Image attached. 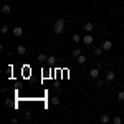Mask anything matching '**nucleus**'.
<instances>
[{
	"label": "nucleus",
	"instance_id": "obj_26",
	"mask_svg": "<svg viewBox=\"0 0 124 124\" xmlns=\"http://www.w3.org/2000/svg\"><path fill=\"white\" fill-rule=\"evenodd\" d=\"M5 2H8V0H5Z\"/></svg>",
	"mask_w": 124,
	"mask_h": 124
},
{
	"label": "nucleus",
	"instance_id": "obj_1",
	"mask_svg": "<svg viewBox=\"0 0 124 124\" xmlns=\"http://www.w3.org/2000/svg\"><path fill=\"white\" fill-rule=\"evenodd\" d=\"M63 28H65V20H63V18H58L56 22H55V27H53V31H55L56 35H60V33L63 31Z\"/></svg>",
	"mask_w": 124,
	"mask_h": 124
},
{
	"label": "nucleus",
	"instance_id": "obj_2",
	"mask_svg": "<svg viewBox=\"0 0 124 124\" xmlns=\"http://www.w3.org/2000/svg\"><path fill=\"white\" fill-rule=\"evenodd\" d=\"M114 79H116V71H108L106 73V81L108 83H113Z\"/></svg>",
	"mask_w": 124,
	"mask_h": 124
},
{
	"label": "nucleus",
	"instance_id": "obj_21",
	"mask_svg": "<svg viewBox=\"0 0 124 124\" xmlns=\"http://www.w3.org/2000/svg\"><path fill=\"white\" fill-rule=\"evenodd\" d=\"M117 99H119L121 103H124V91H119V94H117Z\"/></svg>",
	"mask_w": 124,
	"mask_h": 124
},
{
	"label": "nucleus",
	"instance_id": "obj_4",
	"mask_svg": "<svg viewBox=\"0 0 124 124\" xmlns=\"http://www.w3.org/2000/svg\"><path fill=\"white\" fill-rule=\"evenodd\" d=\"M103 50H104V51H109V50H111V48H113V41H111V40H104V41H103Z\"/></svg>",
	"mask_w": 124,
	"mask_h": 124
},
{
	"label": "nucleus",
	"instance_id": "obj_3",
	"mask_svg": "<svg viewBox=\"0 0 124 124\" xmlns=\"http://www.w3.org/2000/svg\"><path fill=\"white\" fill-rule=\"evenodd\" d=\"M93 41H94V38H93V35H91V33H88V35L83 37V43H85V45H91Z\"/></svg>",
	"mask_w": 124,
	"mask_h": 124
},
{
	"label": "nucleus",
	"instance_id": "obj_8",
	"mask_svg": "<svg viewBox=\"0 0 124 124\" xmlns=\"http://www.w3.org/2000/svg\"><path fill=\"white\" fill-rule=\"evenodd\" d=\"M17 53H18V55H25V53H27V46H25V45H18V46H17Z\"/></svg>",
	"mask_w": 124,
	"mask_h": 124
},
{
	"label": "nucleus",
	"instance_id": "obj_10",
	"mask_svg": "<svg viewBox=\"0 0 124 124\" xmlns=\"http://www.w3.org/2000/svg\"><path fill=\"white\" fill-rule=\"evenodd\" d=\"M83 28H85V31H91V30L94 28V25H93L91 22H86V23H85V27H83Z\"/></svg>",
	"mask_w": 124,
	"mask_h": 124
},
{
	"label": "nucleus",
	"instance_id": "obj_16",
	"mask_svg": "<svg viewBox=\"0 0 124 124\" xmlns=\"http://www.w3.org/2000/svg\"><path fill=\"white\" fill-rule=\"evenodd\" d=\"M103 51H104L103 48H94V56H101V55H103Z\"/></svg>",
	"mask_w": 124,
	"mask_h": 124
},
{
	"label": "nucleus",
	"instance_id": "obj_25",
	"mask_svg": "<svg viewBox=\"0 0 124 124\" xmlns=\"http://www.w3.org/2000/svg\"><path fill=\"white\" fill-rule=\"evenodd\" d=\"M96 66H98L99 70H101V68H103V61H98V63H96Z\"/></svg>",
	"mask_w": 124,
	"mask_h": 124
},
{
	"label": "nucleus",
	"instance_id": "obj_22",
	"mask_svg": "<svg viewBox=\"0 0 124 124\" xmlns=\"http://www.w3.org/2000/svg\"><path fill=\"white\" fill-rule=\"evenodd\" d=\"M103 85H104V83H103V79H99V81H96V86H98V88H103Z\"/></svg>",
	"mask_w": 124,
	"mask_h": 124
},
{
	"label": "nucleus",
	"instance_id": "obj_11",
	"mask_svg": "<svg viewBox=\"0 0 124 124\" xmlns=\"http://www.w3.org/2000/svg\"><path fill=\"white\" fill-rule=\"evenodd\" d=\"M109 121H111V117H109V114H106V113H104V114L101 116V123H103V124H108Z\"/></svg>",
	"mask_w": 124,
	"mask_h": 124
},
{
	"label": "nucleus",
	"instance_id": "obj_5",
	"mask_svg": "<svg viewBox=\"0 0 124 124\" xmlns=\"http://www.w3.org/2000/svg\"><path fill=\"white\" fill-rule=\"evenodd\" d=\"M12 33H13V37H17V38H20V37L23 35V28H22V27H15Z\"/></svg>",
	"mask_w": 124,
	"mask_h": 124
},
{
	"label": "nucleus",
	"instance_id": "obj_17",
	"mask_svg": "<svg viewBox=\"0 0 124 124\" xmlns=\"http://www.w3.org/2000/svg\"><path fill=\"white\" fill-rule=\"evenodd\" d=\"M71 40H73V41H75V43H78V41H81V37H79V35H78V33H75V35H73V37H71Z\"/></svg>",
	"mask_w": 124,
	"mask_h": 124
},
{
	"label": "nucleus",
	"instance_id": "obj_14",
	"mask_svg": "<svg viewBox=\"0 0 124 124\" xmlns=\"http://www.w3.org/2000/svg\"><path fill=\"white\" fill-rule=\"evenodd\" d=\"M5 104L8 106V108H17V104H15L12 99H5Z\"/></svg>",
	"mask_w": 124,
	"mask_h": 124
},
{
	"label": "nucleus",
	"instance_id": "obj_20",
	"mask_svg": "<svg viewBox=\"0 0 124 124\" xmlns=\"http://www.w3.org/2000/svg\"><path fill=\"white\" fill-rule=\"evenodd\" d=\"M2 12H3V13H10V5H3V7H2Z\"/></svg>",
	"mask_w": 124,
	"mask_h": 124
},
{
	"label": "nucleus",
	"instance_id": "obj_15",
	"mask_svg": "<svg viewBox=\"0 0 124 124\" xmlns=\"http://www.w3.org/2000/svg\"><path fill=\"white\" fill-rule=\"evenodd\" d=\"M7 31H8V25H7V23H3V25L0 27V33H7Z\"/></svg>",
	"mask_w": 124,
	"mask_h": 124
},
{
	"label": "nucleus",
	"instance_id": "obj_18",
	"mask_svg": "<svg viewBox=\"0 0 124 124\" xmlns=\"http://www.w3.org/2000/svg\"><path fill=\"white\" fill-rule=\"evenodd\" d=\"M51 104L58 106V104H60V98H51Z\"/></svg>",
	"mask_w": 124,
	"mask_h": 124
},
{
	"label": "nucleus",
	"instance_id": "obj_12",
	"mask_svg": "<svg viewBox=\"0 0 124 124\" xmlns=\"http://www.w3.org/2000/svg\"><path fill=\"white\" fill-rule=\"evenodd\" d=\"M79 55H83V53H81V50H79V48H75V50H73V51H71V56H73V58H78V56H79Z\"/></svg>",
	"mask_w": 124,
	"mask_h": 124
},
{
	"label": "nucleus",
	"instance_id": "obj_7",
	"mask_svg": "<svg viewBox=\"0 0 124 124\" xmlns=\"http://www.w3.org/2000/svg\"><path fill=\"white\" fill-rule=\"evenodd\" d=\"M46 63L50 65V66H55V63H56V56H55V55H50L48 60H46Z\"/></svg>",
	"mask_w": 124,
	"mask_h": 124
},
{
	"label": "nucleus",
	"instance_id": "obj_19",
	"mask_svg": "<svg viewBox=\"0 0 124 124\" xmlns=\"http://www.w3.org/2000/svg\"><path fill=\"white\" fill-rule=\"evenodd\" d=\"M113 121H114V124H121V123H123L121 116H114V119H113Z\"/></svg>",
	"mask_w": 124,
	"mask_h": 124
},
{
	"label": "nucleus",
	"instance_id": "obj_23",
	"mask_svg": "<svg viewBox=\"0 0 124 124\" xmlns=\"http://www.w3.org/2000/svg\"><path fill=\"white\" fill-rule=\"evenodd\" d=\"M55 91H56V93H60V91H61V86H60V85H55Z\"/></svg>",
	"mask_w": 124,
	"mask_h": 124
},
{
	"label": "nucleus",
	"instance_id": "obj_9",
	"mask_svg": "<svg viewBox=\"0 0 124 124\" xmlns=\"http://www.w3.org/2000/svg\"><path fill=\"white\" fill-rule=\"evenodd\" d=\"M37 60H38L40 63H46V60H48V56L45 55V53H40L38 56H37Z\"/></svg>",
	"mask_w": 124,
	"mask_h": 124
},
{
	"label": "nucleus",
	"instance_id": "obj_24",
	"mask_svg": "<svg viewBox=\"0 0 124 124\" xmlns=\"http://www.w3.org/2000/svg\"><path fill=\"white\" fill-rule=\"evenodd\" d=\"M30 117H31V113L27 111V113H25V119H30Z\"/></svg>",
	"mask_w": 124,
	"mask_h": 124
},
{
	"label": "nucleus",
	"instance_id": "obj_13",
	"mask_svg": "<svg viewBox=\"0 0 124 124\" xmlns=\"http://www.w3.org/2000/svg\"><path fill=\"white\" fill-rule=\"evenodd\" d=\"M76 60H78V63H79V65H85V63H86V60H88V56H85V55H79V56H78Z\"/></svg>",
	"mask_w": 124,
	"mask_h": 124
},
{
	"label": "nucleus",
	"instance_id": "obj_6",
	"mask_svg": "<svg viewBox=\"0 0 124 124\" xmlns=\"http://www.w3.org/2000/svg\"><path fill=\"white\" fill-rule=\"evenodd\" d=\"M89 76H91V78H94V79H96V78L99 76V68H98V66L91 68V70H89Z\"/></svg>",
	"mask_w": 124,
	"mask_h": 124
}]
</instances>
